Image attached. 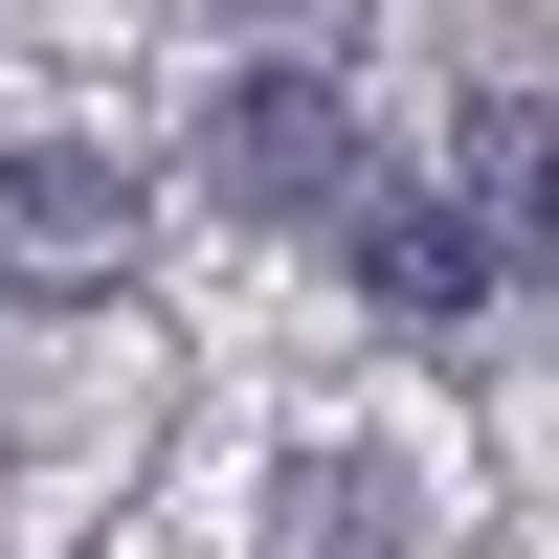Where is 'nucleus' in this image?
Wrapping results in <instances>:
<instances>
[{
	"instance_id": "obj_1",
	"label": "nucleus",
	"mask_w": 559,
	"mask_h": 559,
	"mask_svg": "<svg viewBox=\"0 0 559 559\" xmlns=\"http://www.w3.org/2000/svg\"><path fill=\"white\" fill-rule=\"evenodd\" d=\"M202 179L224 202H269V224H358L381 179H358V112H336V68H247L202 112Z\"/></svg>"
},
{
	"instance_id": "obj_2",
	"label": "nucleus",
	"mask_w": 559,
	"mask_h": 559,
	"mask_svg": "<svg viewBox=\"0 0 559 559\" xmlns=\"http://www.w3.org/2000/svg\"><path fill=\"white\" fill-rule=\"evenodd\" d=\"M112 269H134V179L112 157H68V134L0 157V292H112Z\"/></svg>"
},
{
	"instance_id": "obj_3",
	"label": "nucleus",
	"mask_w": 559,
	"mask_h": 559,
	"mask_svg": "<svg viewBox=\"0 0 559 559\" xmlns=\"http://www.w3.org/2000/svg\"><path fill=\"white\" fill-rule=\"evenodd\" d=\"M358 292L381 313H471L492 292V224L471 202H358Z\"/></svg>"
},
{
	"instance_id": "obj_4",
	"label": "nucleus",
	"mask_w": 559,
	"mask_h": 559,
	"mask_svg": "<svg viewBox=\"0 0 559 559\" xmlns=\"http://www.w3.org/2000/svg\"><path fill=\"white\" fill-rule=\"evenodd\" d=\"M292 559H403V471L313 448V471H292Z\"/></svg>"
},
{
	"instance_id": "obj_5",
	"label": "nucleus",
	"mask_w": 559,
	"mask_h": 559,
	"mask_svg": "<svg viewBox=\"0 0 559 559\" xmlns=\"http://www.w3.org/2000/svg\"><path fill=\"white\" fill-rule=\"evenodd\" d=\"M515 202H537V247H559V112H537V134H515Z\"/></svg>"
}]
</instances>
